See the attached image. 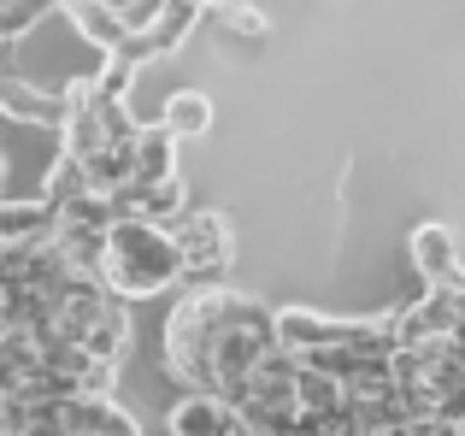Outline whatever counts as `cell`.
<instances>
[{
  "instance_id": "obj_1",
  "label": "cell",
  "mask_w": 465,
  "mask_h": 436,
  "mask_svg": "<svg viewBox=\"0 0 465 436\" xmlns=\"http://www.w3.org/2000/svg\"><path fill=\"white\" fill-rule=\"evenodd\" d=\"M106 289L124 301H148L183 289V248L177 230L153 218H118L106 230Z\"/></svg>"
},
{
  "instance_id": "obj_2",
  "label": "cell",
  "mask_w": 465,
  "mask_h": 436,
  "mask_svg": "<svg viewBox=\"0 0 465 436\" xmlns=\"http://www.w3.org/2000/svg\"><path fill=\"white\" fill-rule=\"evenodd\" d=\"M224 289H177V301H171V312H165L159 354H165V372L183 383V390H194L201 372H206V348H213L218 312H224Z\"/></svg>"
},
{
  "instance_id": "obj_3",
  "label": "cell",
  "mask_w": 465,
  "mask_h": 436,
  "mask_svg": "<svg viewBox=\"0 0 465 436\" xmlns=\"http://www.w3.org/2000/svg\"><path fill=\"white\" fill-rule=\"evenodd\" d=\"M171 230H177V248H183V289H224L230 260H236L230 218L224 213H183Z\"/></svg>"
},
{
  "instance_id": "obj_4",
  "label": "cell",
  "mask_w": 465,
  "mask_h": 436,
  "mask_svg": "<svg viewBox=\"0 0 465 436\" xmlns=\"http://www.w3.org/2000/svg\"><path fill=\"white\" fill-rule=\"evenodd\" d=\"M165 431L171 436H230L236 431V401L218 390H183L165 407Z\"/></svg>"
},
{
  "instance_id": "obj_5",
  "label": "cell",
  "mask_w": 465,
  "mask_h": 436,
  "mask_svg": "<svg viewBox=\"0 0 465 436\" xmlns=\"http://www.w3.org/2000/svg\"><path fill=\"white\" fill-rule=\"evenodd\" d=\"M59 230H65V213L47 195H35V201L12 195L0 207V248H47V242H59Z\"/></svg>"
},
{
  "instance_id": "obj_6",
  "label": "cell",
  "mask_w": 465,
  "mask_h": 436,
  "mask_svg": "<svg viewBox=\"0 0 465 436\" xmlns=\"http://www.w3.org/2000/svg\"><path fill=\"white\" fill-rule=\"evenodd\" d=\"M407 253H412V272L424 277V283H460V242L448 224H419L407 236Z\"/></svg>"
},
{
  "instance_id": "obj_7",
  "label": "cell",
  "mask_w": 465,
  "mask_h": 436,
  "mask_svg": "<svg viewBox=\"0 0 465 436\" xmlns=\"http://www.w3.org/2000/svg\"><path fill=\"white\" fill-rule=\"evenodd\" d=\"M0 106H6L12 124H71V94L65 89H30L24 77L6 83V94H0Z\"/></svg>"
},
{
  "instance_id": "obj_8",
  "label": "cell",
  "mask_w": 465,
  "mask_h": 436,
  "mask_svg": "<svg viewBox=\"0 0 465 436\" xmlns=\"http://www.w3.org/2000/svg\"><path fill=\"white\" fill-rule=\"evenodd\" d=\"M65 18H71V30H77L83 42L94 47V54H118V47L136 35V30L124 24V12L106 6V0H83V6H77V12H65Z\"/></svg>"
},
{
  "instance_id": "obj_9",
  "label": "cell",
  "mask_w": 465,
  "mask_h": 436,
  "mask_svg": "<svg viewBox=\"0 0 465 436\" xmlns=\"http://www.w3.org/2000/svg\"><path fill=\"white\" fill-rule=\"evenodd\" d=\"M177 130L159 118V124H142V142H136V183H165V177H177Z\"/></svg>"
},
{
  "instance_id": "obj_10",
  "label": "cell",
  "mask_w": 465,
  "mask_h": 436,
  "mask_svg": "<svg viewBox=\"0 0 465 436\" xmlns=\"http://www.w3.org/2000/svg\"><path fill=\"white\" fill-rule=\"evenodd\" d=\"M201 12H206V6H194V0H165V12H159V24H153V30H142V42H148V54H153V59L177 54V47L189 42V30L201 24Z\"/></svg>"
},
{
  "instance_id": "obj_11",
  "label": "cell",
  "mask_w": 465,
  "mask_h": 436,
  "mask_svg": "<svg viewBox=\"0 0 465 436\" xmlns=\"http://www.w3.org/2000/svg\"><path fill=\"white\" fill-rule=\"evenodd\" d=\"M54 12H59V0H0V42H6V54L35 30V24L54 18Z\"/></svg>"
},
{
  "instance_id": "obj_12",
  "label": "cell",
  "mask_w": 465,
  "mask_h": 436,
  "mask_svg": "<svg viewBox=\"0 0 465 436\" xmlns=\"http://www.w3.org/2000/svg\"><path fill=\"white\" fill-rule=\"evenodd\" d=\"M159 118H165L177 136H206V130H213V101H206L201 89H177Z\"/></svg>"
},
{
  "instance_id": "obj_13",
  "label": "cell",
  "mask_w": 465,
  "mask_h": 436,
  "mask_svg": "<svg viewBox=\"0 0 465 436\" xmlns=\"http://www.w3.org/2000/svg\"><path fill=\"white\" fill-rule=\"evenodd\" d=\"M124 348H130V301L118 295L113 307L101 312V324H94L89 354H94V360H124Z\"/></svg>"
},
{
  "instance_id": "obj_14",
  "label": "cell",
  "mask_w": 465,
  "mask_h": 436,
  "mask_svg": "<svg viewBox=\"0 0 465 436\" xmlns=\"http://www.w3.org/2000/svg\"><path fill=\"white\" fill-rule=\"evenodd\" d=\"M183 213H189V189H183V177H165V183L142 189V218H153V224H177Z\"/></svg>"
},
{
  "instance_id": "obj_15",
  "label": "cell",
  "mask_w": 465,
  "mask_h": 436,
  "mask_svg": "<svg viewBox=\"0 0 465 436\" xmlns=\"http://www.w3.org/2000/svg\"><path fill=\"white\" fill-rule=\"evenodd\" d=\"M218 18H224V30L242 35V42H265V30H272L260 6H236V12H218Z\"/></svg>"
},
{
  "instance_id": "obj_16",
  "label": "cell",
  "mask_w": 465,
  "mask_h": 436,
  "mask_svg": "<svg viewBox=\"0 0 465 436\" xmlns=\"http://www.w3.org/2000/svg\"><path fill=\"white\" fill-rule=\"evenodd\" d=\"M159 12H165V0H130V6H124V24H130V30H153V24H159Z\"/></svg>"
},
{
  "instance_id": "obj_17",
  "label": "cell",
  "mask_w": 465,
  "mask_h": 436,
  "mask_svg": "<svg viewBox=\"0 0 465 436\" xmlns=\"http://www.w3.org/2000/svg\"><path fill=\"white\" fill-rule=\"evenodd\" d=\"M442 419H460L465 425V383H454V390L442 395Z\"/></svg>"
},
{
  "instance_id": "obj_18",
  "label": "cell",
  "mask_w": 465,
  "mask_h": 436,
  "mask_svg": "<svg viewBox=\"0 0 465 436\" xmlns=\"http://www.w3.org/2000/svg\"><path fill=\"white\" fill-rule=\"evenodd\" d=\"M194 6H206V12H236V6H248V0H194Z\"/></svg>"
},
{
  "instance_id": "obj_19",
  "label": "cell",
  "mask_w": 465,
  "mask_h": 436,
  "mask_svg": "<svg viewBox=\"0 0 465 436\" xmlns=\"http://www.w3.org/2000/svg\"><path fill=\"white\" fill-rule=\"evenodd\" d=\"M83 6V0H59V12H77Z\"/></svg>"
}]
</instances>
